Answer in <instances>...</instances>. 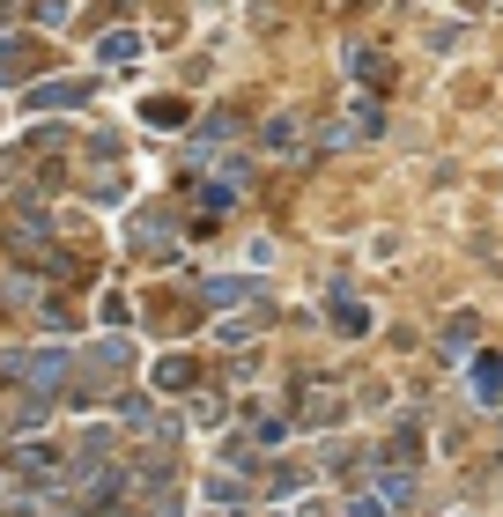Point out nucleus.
<instances>
[{"label": "nucleus", "instance_id": "nucleus-1", "mask_svg": "<svg viewBox=\"0 0 503 517\" xmlns=\"http://www.w3.org/2000/svg\"><path fill=\"white\" fill-rule=\"evenodd\" d=\"M23 377H30L37 392H45V385H67V355H60V348H45V355H23Z\"/></svg>", "mask_w": 503, "mask_h": 517}, {"label": "nucleus", "instance_id": "nucleus-2", "mask_svg": "<svg viewBox=\"0 0 503 517\" xmlns=\"http://www.w3.org/2000/svg\"><path fill=\"white\" fill-rule=\"evenodd\" d=\"M134 52H141V37H134V30H104L97 60H104V67H126V60H134Z\"/></svg>", "mask_w": 503, "mask_h": 517}, {"label": "nucleus", "instance_id": "nucleus-3", "mask_svg": "<svg viewBox=\"0 0 503 517\" xmlns=\"http://www.w3.org/2000/svg\"><path fill=\"white\" fill-rule=\"evenodd\" d=\"M474 392L489 399V407L503 399V355H481V362H474Z\"/></svg>", "mask_w": 503, "mask_h": 517}, {"label": "nucleus", "instance_id": "nucleus-4", "mask_svg": "<svg viewBox=\"0 0 503 517\" xmlns=\"http://www.w3.org/2000/svg\"><path fill=\"white\" fill-rule=\"evenodd\" d=\"M23 74H30V45L0 37V82H23Z\"/></svg>", "mask_w": 503, "mask_h": 517}, {"label": "nucleus", "instance_id": "nucleus-5", "mask_svg": "<svg viewBox=\"0 0 503 517\" xmlns=\"http://www.w3.org/2000/svg\"><path fill=\"white\" fill-rule=\"evenodd\" d=\"M156 385H163V392H185V385H193V362H185V355H163V362H156Z\"/></svg>", "mask_w": 503, "mask_h": 517}, {"label": "nucleus", "instance_id": "nucleus-6", "mask_svg": "<svg viewBox=\"0 0 503 517\" xmlns=\"http://www.w3.org/2000/svg\"><path fill=\"white\" fill-rule=\"evenodd\" d=\"M45 466H60V451H45V444H23V451H15V473H45Z\"/></svg>", "mask_w": 503, "mask_h": 517}, {"label": "nucleus", "instance_id": "nucleus-7", "mask_svg": "<svg viewBox=\"0 0 503 517\" xmlns=\"http://www.w3.org/2000/svg\"><path fill=\"white\" fill-rule=\"evenodd\" d=\"M82 97H89L82 82H60V89H37V104H45V111H52V104H60V111H74V104H82Z\"/></svg>", "mask_w": 503, "mask_h": 517}, {"label": "nucleus", "instance_id": "nucleus-8", "mask_svg": "<svg viewBox=\"0 0 503 517\" xmlns=\"http://www.w3.org/2000/svg\"><path fill=\"white\" fill-rule=\"evenodd\" d=\"M252 281H208V303H245Z\"/></svg>", "mask_w": 503, "mask_h": 517}, {"label": "nucleus", "instance_id": "nucleus-9", "mask_svg": "<svg viewBox=\"0 0 503 517\" xmlns=\"http://www.w3.org/2000/svg\"><path fill=\"white\" fill-rule=\"evenodd\" d=\"M333 318H341L348 333H363V325H370V311H363V303H333Z\"/></svg>", "mask_w": 503, "mask_h": 517}]
</instances>
